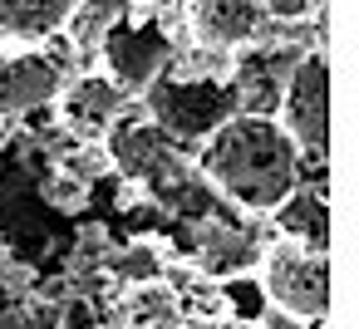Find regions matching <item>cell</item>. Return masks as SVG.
Returning a JSON list of instances; mask_svg holds the SVG:
<instances>
[{
    "label": "cell",
    "instance_id": "6",
    "mask_svg": "<svg viewBox=\"0 0 359 329\" xmlns=\"http://www.w3.org/2000/svg\"><path fill=\"white\" fill-rule=\"evenodd\" d=\"M172 55H177L172 50V35L163 30L158 15H128L99 45L104 79H114L123 94H143L163 69H172Z\"/></svg>",
    "mask_w": 359,
    "mask_h": 329
},
{
    "label": "cell",
    "instance_id": "15",
    "mask_svg": "<svg viewBox=\"0 0 359 329\" xmlns=\"http://www.w3.org/2000/svg\"><path fill=\"white\" fill-rule=\"evenodd\" d=\"M168 241L158 236H133L123 251H109L104 255V270H109V285L114 290H138V285H158L163 270H168Z\"/></svg>",
    "mask_w": 359,
    "mask_h": 329
},
{
    "label": "cell",
    "instance_id": "17",
    "mask_svg": "<svg viewBox=\"0 0 359 329\" xmlns=\"http://www.w3.org/2000/svg\"><path fill=\"white\" fill-rule=\"evenodd\" d=\"M217 295H222V314L241 319L246 329H251V324L261 319V309L271 304V300H266V290H261V280H256V270L231 275V280H217Z\"/></svg>",
    "mask_w": 359,
    "mask_h": 329
},
{
    "label": "cell",
    "instance_id": "21",
    "mask_svg": "<svg viewBox=\"0 0 359 329\" xmlns=\"http://www.w3.org/2000/svg\"><path fill=\"white\" fill-rule=\"evenodd\" d=\"M261 6L276 20H305V15H315V0H261Z\"/></svg>",
    "mask_w": 359,
    "mask_h": 329
},
{
    "label": "cell",
    "instance_id": "13",
    "mask_svg": "<svg viewBox=\"0 0 359 329\" xmlns=\"http://www.w3.org/2000/svg\"><path fill=\"white\" fill-rule=\"evenodd\" d=\"M74 10V0H0V45L40 50L50 45Z\"/></svg>",
    "mask_w": 359,
    "mask_h": 329
},
{
    "label": "cell",
    "instance_id": "23",
    "mask_svg": "<svg viewBox=\"0 0 359 329\" xmlns=\"http://www.w3.org/2000/svg\"><path fill=\"white\" fill-rule=\"evenodd\" d=\"M148 6H158V10H163V6H172V0H148Z\"/></svg>",
    "mask_w": 359,
    "mask_h": 329
},
{
    "label": "cell",
    "instance_id": "24",
    "mask_svg": "<svg viewBox=\"0 0 359 329\" xmlns=\"http://www.w3.org/2000/svg\"><path fill=\"white\" fill-rule=\"evenodd\" d=\"M315 329H325V324H315Z\"/></svg>",
    "mask_w": 359,
    "mask_h": 329
},
{
    "label": "cell",
    "instance_id": "7",
    "mask_svg": "<svg viewBox=\"0 0 359 329\" xmlns=\"http://www.w3.org/2000/svg\"><path fill=\"white\" fill-rule=\"evenodd\" d=\"M65 89V69L50 50H0V123L35 118L40 108H55Z\"/></svg>",
    "mask_w": 359,
    "mask_h": 329
},
{
    "label": "cell",
    "instance_id": "9",
    "mask_svg": "<svg viewBox=\"0 0 359 329\" xmlns=\"http://www.w3.org/2000/svg\"><path fill=\"white\" fill-rule=\"evenodd\" d=\"M128 108V94L104 79V74H79V79H65L60 99H55V118L69 138H84V143H99L114 118Z\"/></svg>",
    "mask_w": 359,
    "mask_h": 329
},
{
    "label": "cell",
    "instance_id": "18",
    "mask_svg": "<svg viewBox=\"0 0 359 329\" xmlns=\"http://www.w3.org/2000/svg\"><path fill=\"white\" fill-rule=\"evenodd\" d=\"M60 172L89 187L94 177H104V172H109V153H104V143H89V148H79V143H74V148H65V153H60Z\"/></svg>",
    "mask_w": 359,
    "mask_h": 329
},
{
    "label": "cell",
    "instance_id": "3",
    "mask_svg": "<svg viewBox=\"0 0 359 329\" xmlns=\"http://www.w3.org/2000/svg\"><path fill=\"white\" fill-rule=\"evenodd\" d=\"M104 143V153H109V167H118L133 187H148V192H182L187 182H192V167H187V153L163 133V128H153L148 118H143V108L138 113H118L114 118V128L99 138Z\"/></svg>",
    "mask_w": 359,
    "mask_h": 329
},
{
    "label": "cell",
    "instance_id": "14",
    "mask_svg": "<svg viewBox=\"0 0 359 329\" xmlns=\"http://www.w3.org/2000/svg\"><path fill=\"white\" fill-rule=\"evenodd\" d=\"M128 15H133V0H74V10H69L60 35L69 40L74 55L99 59V45L109 40V30L118 20H128Z\"/></svg>",
    "mask_w": 359,
    "mask_h": 329
},
{
    "label": "cell",
    "instance_id": "25",
    "mask_svg": "<svg viewBox=\"0 0 359 329\" xmlns=\"http://www.w3.org/2000/svg\"><path fill=\"white\" fill-rule=\"evenodd\" d=\"M236 329H246V324H236Z\"/></svg>",
    "mask_w": 359,
    "mask_h": 329
},
{
    "label": "cell",
    "instance_id": "5",
    "mask_svg": "<svg viewBox=\"0 0 359 329\" xmlns=\"http://www.w3.org/2000/svg\"><path fill=\"white\" fill-rule=\"evenodd\" d=\"M276 113H280L276 123L290 133V143L300 153L325 158V148H330V55H325V45H315L295 59Z\"/></svg>",
    "mask_w": 359,
    "mask_h": 329
},
{
    "label": "cell",
    "instance_id": "10",
    "mask_svg": "<svg viewBox=\"0 0 359 329\" xmlns=\"http://www.w3.org/2000/svg\"><path fill=\"white\" fill-rule=\"evenodd\" d=\"M266 6L261 0H187V30H192V45H207V50H246L261 40L266 30Z\"/></svg>",
    "mask_w": 359,
    "mask_h": 329
},
{
    "label": "cell",
    "instance_id": "19",
    "mask_svg": "<svg viewBox=\"0 0 359 329\" xmlns=\"http://www.w3.org/2000/svg\"><path fill=\"white\" fill-rule=\"evenodd\" d=\"M84 197H89V187L84 182H74V177H65V172H50L45 177V206H55V211H79L84 206Z\"/></svg>",
    "mask_w": 359,
    "mask_h": 329
},
{
    "label": "cell",
    "instance_id": "11",
    "mask_svg": "<svg viewBox=\"0 0 359 329\" xmlns=\"http://www.w3.org/2000/svg\"><path fill=\"white\" fill-rule=\"evenodd\" d=\"M261 236L251 226H236L226 216H202V236H197V255H192V270L202 280H231V275H246L261 265Z\"/></svg>",
    "mask_w": 359,
    "mask_h": 329
},
{
    "label": "cell",
    "instance_id": "12",
    "mask_svg": "<svg viewBox=\"0 0 359 329\" xmlns=\"http://www.w3.org/2000/svg\"><path fill=\"white\" fill-rule=\"evenodd\" d=\"M280 241L300 246V251H315V255H330V192L315 187V182H300L276 211H271Z\"/></svg>",
    "mask_w": 359,
    "mask_h": 329
},
{
    "label": "cell",
    "instance_id": "4",
    "mask_svg": "<svg viewBox=\"0 0 359 329\" xmlns=\"http://www.w3.org/2000/svg\"><path fill=\"white\" fill-rule=\"evenodd\" d=\"M256 280H261V290L276 309H285L305 324H325V314H330V255L276 241V246L261 251Z\"/></svg>",
    "mask_w": 359,
    "mask_h": 329
},
{
    "label": "cell",
    "instance_id": "1",
    "mask_svg": "<svg viewBox=\"0 0 359 329\" xmlns=\"http://www.w3.org/2000/svg\"><path fill=\"white\" fill-rule=\"evenodd\" d=\"M197 172L231 206L271 216L300 187V148L276 118L236 113L197 148Z\"/></svg>",
    "mask_w": 359,
    "mask_h": 329
},
{
    "label": "cell",
    "instance_id": "8",
    "mask_svg": "<svg viewBox=\"0 0 359 329\" xmlns=\"http://www.w3.org/2000/svg\"><path fill=\"white\" fill-rule=\"evenodd\" d=\"M305 50L300 45H246L231 55V94H236V113H256V118H276L280 108V89L285 74L295 69Z\"/></svg>",
    "mask_w": 359,
    "mask_h": 329
},
{
    "label": "cell",
    "instance_id": "2",
    "mask_svg": "<svg viewBox=\"0 0 359 329\" xmlns=\"http://www.w3.org/2000/svg\"><path fill=\"white\" fill-rule=\"evenodd\" d=\"M143 118L163 128L182 153H197L226 118H236V94L226 79L187 74L172 64L143 89Z\"/></svg>",
    "mask_w": 359,
    "mask_h": 329
},
{
    "label": "cell",
    "instance_id": "22",
    "mask_svg": "<svg viewBox=\"0 0 359 329\" xmlns=\"http://www.w3.org/2000/svg\"><path fill=\"white\" fill-rule=\"evenodd\" d=\"M251 329H315V324H305V319H295V314H285V309L266 304V309H261V319H256Z\"/></svg>",
    "mask_w": 359,
    "mask_h": 329
},
{
    "label": "cell",
    "instance_id": "20",
    "mask_svg": "<svg viewBox=\"0 0 359 329\" xmlns=\"http://www.w3.org/2000/svg\"><path fill=\"white\" fill-rule=\"evenodd\" d=\"M55 329H99L94 295H65L60 300V314H55Z\"/></svg>",
    "mask_w": 359,
    "mask_h": 329
},
{
    "label": "cell",
    "instance_id": "16",
    "mask_svg": "<svg viewBox=\"0 0 359 329\" xmlns=\"http://www.w3.org/2000/svg\"><path fill=\"white\" fill-rule=\"evenodd\" d=\"M177 314V295L158 280V285H138L123 295V329H153L163 319Z\"/></svg>",
    "mask_w": 359,
    "mask_h": 329
}]
</instances>
